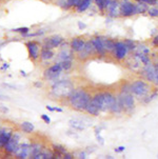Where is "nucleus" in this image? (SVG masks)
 <instances>
[{"label":"nucleus","instance_id":"f257e3e1","mask_svg":"<svg viewBox=\"0 0 158 159\" xmlns=\"http://www.w3.org/2000/svg\"><path fill=\"white\" fill-rule=\"evenodd\" d=\"M92 96L87 90L82 88H77L72 91V93L66 99H68V102L72 109L78 112H84Z\"/></svg>","mask_w":158,"mask_h":159},{"label":"nucleus","instance_id":"f03ea898","mask_svg":"<svg viewBox=\"0 0 158 159\" xmlns=\"http://www.w3.org/2000/svg\"><path fill=\"white\" fill-rule=\"evenodd\" d=\"M91 100L95 104V107L100 111V113H106L110 112L114 101L116 100V96L112 92L109 91L98 92L94 96H92Z\"/></svg>","mask_w":158,"mask_h":159},{"label":"nucleus","instance_id":"7ed1b4c3","mask_svg":"<svg viewBox=\"0 0 158 159\" xmlns=\"http://www.w3.org/2000/svg\"><path fill=\"white\" fill-rule=\"evenodd\" d=\"M74 89V84L70 80H54L52 87H51V94L59 99L68 98Z\"/></svg>","mask_w":158,"mask_h":159},{"label":"nucleus","instance_id":"20e7f679","mask_svg":"<svg viewBox=\"0 0 158 159\" xmlns=\"http://www.w3.org/2000/svg\"><path fill=\"white\" fill-rule=\"evenodd\" d=\"M151 92V85L146 80L137 79L131 83V93L137 97H146Z\"/></svg>","mask_w":158,"mask_h":159},{"label":"nucleus","instance_id":"39448f33","mask_svg":"<svg viewBox=\"0 0 158 159\" xmlns=\"http://www.w3.org/2000/svg\"><path fill=\"white\" fill-rule=\"evenodd\" d=\"M118 99L124 107V112H131L135 109V98L132 93H121L118 96Z\"/></svg>","mask_w":158,"mask_h":159},{"label":"nucleus","instance_id":"423d86ee","mask_svg":"<svg viewBox=\"0 0 158 159\" xmlns=\"http://www.w3.org/2000/svg\"><path fill=\"white\" fill-rule=\"evenodd\" d=\"M142 75L148 81L153 83L155 85H158V73L153 63L147 64V66H143Z\"/></svg>","mask_w":158,"mask_h":159},{"label":"nucleus","instance_id":"0eeeda50","mask_svg":"<svg viewBox=\"0 0 158 159\" xmlns=\"http://www.w3.org/2000/svg\"><path fill=\"white\" fill-rule=\"evenodd\" d=\"M64 42V38L60 35H52L44 39L42 48H49V50H54L56 48H59Z\"/></svg>","mask_w":158,"mask_h":159},{"label":"nucleus","instance_id":"6e6552de","mask_svg":"<svg viewBox=\"0 0 158 159\" xmlns=\"http://www.w3.org/2000/svg\"><path fill=\"white\" fill-rule=\"evenodd\" d=\"M120 15L124 17H131V16L137 15L136 3H133L129 0H124L120 3Z\"/></svg>","mask_w":158,"mask_h":159},{"label":"nucleus","instance_id":"1a4fd4ad","mask_svg":"<svg viewBox=\"0 0 158 159\" xmlns=\"http://www.w3.org/2000/svg\"><path fill=\"white\" fill-rule=\"evenodd\" d=\"M19 144H20V134L15 132V134H13L10 140L7 142V144L4 145L3 149L7 154H15V152L17 151Z\"/></svg>","mask_w":158,"mask_h":159},{"label":"nucleus","instance_id":"9d476101","mask_svg":"<svg viewBox=\"0 0 158 159\" xmlns=\"http://www.w3.org/2000/svg\"><path fill=\"white\" fill-rule=\"evenodd\" d=\"M63 72L62 66H61L60 62H56L55 64L51 66L44 71V77L49 80H56Z\"/></svg>","mask_w":158,"mask_h":159},{"label":"nucleus","instance_id":"9b49d317","mask_svg":"<svg viewBox=\"0 0 158 159\" xmlns=\"http://www.w3.org/2000/svg\"><path fill=\"white\" fill-rule=\"evenodd\" d=\"M129 53V50L127 48V45L124 41H116L115 42V48H114V57L116 60L122 61L124 60Z\"/></svg>","mask_w":158,"mask_h":159},{"label":"nucleus","instance_id":"f8f14e48","mask_svg":"<svg viewBox=\"0 0 158 159\" xmlns=\"http://www.w3.org/2000/svg\"><path fill=\"white\" fill-rule=\"evenodd\" d=\"M25 47L28 48L29 55H30V58L33 61L38 60V58L40 57V51H41V48H40V44L38 42L31 40V41L26 42Z\"/></svg>","mask_w":158,"mask_h":159},{"label":"nucleus","instance_id":"ddd939ff","mask_svg":"<svg viewBox=\"0 0 158 159\" xmlns=\"http://www.w3.org/2000/svg\"><path fill=\"white\" fill-rule=\"evenodd\" d=\"M91 41H92L93 47H94L95 52H96L97 55L101 56V57H103V56L106 55V48H104L102 37H100V36L93 37V38L91 39Z\"/></svg>","mask_w":158,"mask_h":159},{"label":"nucleus","instance_id":"4468645a","mask_svg":"<svg viewBox=\"0 0 158 159\" xmlns=\"http://www.w3.org/2000/svg\"><path fill=\"white\" fill-rule=\"evenodd\" d=\"M106 12L110 18H117L121 16L120 15V2L118 0H112Z\"/></svg>","mask_w":158,"mask_h":159},{"label":"nucleus","instance_id":"2eb2a0df","mask_svg":"<svg viewBox=\"0 0 158 159\" xmlns=\"http://www.w3.org/2000/svg\"><path fill=\"white\" fill-rule=\"evenodd\" d=\"M31 154V144L28 143V142H23V143H20L19 147H18L17 151L15 152V156L16 158H20V159H25L28 158Z\"/></svg>","mask_w":158,"mask_h":159},{"label":"nucleus","instance_id":"dca6fc26","mask_svg":"<svg viewBox=\"0 0 158 159\" xmlns=\"http://www.w3.org/2000/svg\"><path fill=\"white\" fill-rule=\"evenodd\" d=\"M85 42H87V40L82 37H75L70 42V48H72L74 53H80L84 48Z\"/></svg>","mask_w":158,"mask_h":159},{"label":"nucleus","instance_id":"f3484780","mask_svg":"<svg viewBox=\"0 0 158 159\" xmlns=\"http://www.w3.org/2000/svg\"><path fill=\"white\" fill-rule=\"evenodd\" d=\"M79 54V59H88V58H90L92 55H94V54H96L95 52V48L94 47H93V43H92V41H91V39L90 40H88L87 42H85V47L84 50L81 51Z\"/></svg>","mask_w":158,"mask_h":159},{"label":"nucleus","instance_id":"a211bd4d","mask_svg":"<svg viewBox=\"0 0 158 159\" xmlns=\"http://www.w3.org/2000/svg\"><path fill=\"white\" fill-rule=\"evenodd\" d=\"M74 58V52L72 48H62L59 53L57 54V61L56 62H60L63 60H73Z\"/></svg>","mask_w":158,"mask_h":159},{"label":"nucleus","instance_id":"6ab92c4d","mask_svg":"<svg viewBox=\"0 0 158 159\" xmlns=\"http://www.w3.org/2000/svg\"><path fill=\"white\" fill-rule=\"evenodd\" d=\"M13 135V132L7 129H0V149L4 148L7 142L9 141L10 138Z\"/></svg>","mask_w":158,"mask_h":159},{"label":"nucleus","instance_id":"aec40b11","mask_svg":"<svg viewBox=\"0 0 158 159\" xmlns=\"http://www.w3.org/2000/svg\"><path fill=\"white\" fill-rule=\"evenodd\" d=\"M55 56V53L53 50H49V48H41V51H40V59L41 60H51L53 59Z\"/></svg>","mask_w":158,"mask_h":159},{"label":"nucleus","instance_id":"412c9836","mask_svg":"<svg viewBox=\"0 0 158 159\" xmlns=\"http://www.w3.org/2000/svg\"><path fill=\"white\" fill-rule=\"evenodd\" d=\"M42 145L40 144V143H32L31 144V158H33V159H37V157H38V155L41 153V151H42Z\"/></svg>","mask_w":158,"mask_h":159},{"label":"nucleus","instance_id":"4be33fe9","mask_svg":"<svg viewBox=\"0 0 158 159\" xmlns=\"http://www.w3.org/2000/svg\"><path fill=\"white\" fill-rule=\"evenodd\" d=\"M84 112H87L88 114L91 115V116H95V117H97V116H99V114H100V111H99L97 107H95V104L93 103L92 100H90V102L88 103Z\"/></svg>","mask_w":158,"mask_h":159},{"label":"nucleus","instance_id":"5701e85b","mask_svg":"<svg viewBox=\"0 0 158 159\" xmlns=\"http://www.w3.org/2000/svg\"><path fill=\"white\" fill-rule=\"evenodd\" d=\"M122 112H124V107H122L121 103H120L118 97L116 96V100L114 101L113 106H112L109 113H111V114H120V113H122Z\"/></svg>","mask_w":158,"mask_h":159},{"label":"nucleus","instance_id":"b1692460","mask_svg":"<svg viewBox=\"0 0 158 159\" xmlns=\"http://www.w3.org/2000/svg\"><path fill=\"white\" fill-rule=\"evenodd\" d=\"M20 129L23 133H26V134H31L33 133L34 130H35V126L32 122L30 121H23V122L20 123Z\"/></svg>","mask_w":158,"mask_h":159},{"label":"nucleus","instance_id":"393cba45","mask_svg":"<svg viewBox=\"0 0 158 159\" xmlns=\"http://www.w3.org/2000/svg\"><path fill=\"white\" fill-rule=\"evenodd\" d=\"M91 3H92V0H80L78 5L76 7L77 12L78 13L85 12L91 7Z\"/></svg>","mask_w":158,"mask_h":159},{"label":"nucleus","instance_id":"a878e982","mask_svg":"<svg viewBox=\"0 0 158 159\" xmlns=\"http://www.w3.org/2000/svg\"><path fill=\"white\" fill-rule=\"evenodd\" d=\"M112 0H95V4L101 13H104Z\"/></svg>","mask_w":158,"mask_h":159},{"label":"nucleus","instance_id":"bb28decb","mask_svg":"<svg viewBox=\"0 0 158 159\" xmlns=\"http://www.w3.org/2000/svg\"><path fill=\"white\" fill-rule=\"evenodd\" d=\"M115 42L116 41L112 40L111 38H103V43H104V48H106V53H113L114 52Z\"/></svg>","mask_w":158,"mask_h":159},{"label":"nucleus","instance_id":"cd10ccee","mask_svg":"<svg viewBox=\"0 0 158 159\" xmlns=\"http://www.w3.org/2000/svg\"><path fill=\"white\" fill-rule=\"evenodd\" d=\"M70 125H71L74 130H77V131H84L85 129V125H84V122L80 120H77V119L70 120Z\"/></svg>","mask_w":158,"mask_h":159},{"label":"nucleus","instance_id":"c85d7f7f","mask_svg":"<svg viewBox=\"0 0 158 159\" xmlns=\"http://www.w3.org/2000/svg\"><path fill=\"white\" fill-rule=\"evenodd\" d=\"M55 157V154L52 152L51 150L49 149H42L41 153L38 155V157H37V159H52Z\"/></svg>","mask_w":158,"mask_h":159},{"label":"nucleus","instance_id":"c756f323","mask_svg":"<svg viewBox=\"0 0 158 159\" xmlns=\"http://www.w3.org/2000/svg\"><path fill=\"white\" fill-rule=\"evenodd\" d=\"M134 56H135V57L137 58L139 61H140V63L143 64V66H147V64L152 63L151 62V57H150L148 54H141V55H138V54H134Z\"/></svg>","mask_w":158,"mask_h":159},{"label":"nucleus","instance_id":"7c9ffc66","mask_svg":"<svg viewBox=\"0 0 158 159\" xmlns=\"http://www.w3.org/2000/svg\"><path fill=\"white\" fill-rule=\"evenodd\" d=\"M149 5L146 2H138L136 3V11H137V14H144V13H148Z\"/></svg>","mask_w":158,"mask_h":159},{"label":"nucleus","instance_id":"2f4dec72","mask_svg":"<svg viewBox=\"0 0 158 159\" xmlns=\"http://www.w3.org/2000/svg\"><path fill=\"white\" fill-rule=\"evenodd\" d=\"M150 53H151L150 48L144 44H138L135 50V54H138V55H141V54H148V55H150Z\"/></svg>","mask_w":158,"mask_h":159},{"label":"nucleus","instance_id":"473e14b6","mask_svg":"<svg viewBox=\"0 0 158 159\" xmlns=\"http://www.w3.org/2000/svg\"><path fill=\"white\" fill-rule=\"evenodd\" d=\"M124 43L127 45L129 52H135L136 48H137V44H136V42L134 41L133 39H124Z\"/></svg>","mask_w":158,"mask_h":159},{"label":"nucleus","instance_id":"72a5a7b5","mask_svg":"<svg viewBox=\"0 0 158 159\" xmlns=\"http://www.w3.org/2000/svg\"><path fill=\"white\" fill-rule=\"evenodd\" d=\"M53 149H54L55 153H57L58 156H63L66 152H68L65 148L62 147V145H60V144H53Z\"/></svg>","mask_w":158,"mask_h":159},{"label":"nucleus","instance_id":"f704fd0d","mask_svg":"<svg viewBox=\"0 0 158 159\" xmlns=\"http://www.w3.org/2000/svg\"><path fill=\"white\" fill-rule=\"evenodd\" d=\"M158 97V91H153L150 95H147L143 98V103H150L151 101H153L154 99H156Z\"/></svg>","mask_w":158,"mask_h":159},{"label":"nucleus","instance_id":"c9c22d12","mask_svg":"<svg viewBox=\"0 0 158 159\" xmlns=\"http://www.w3.org/2000/svg\"><path fill=\"white\" fill-rule=\"evenodd\" d=\"M61 63V66H62V70L65 72L70 71L72 68H73V60H63V61H60Z\"/></svg>","mask_w":158,"mask_h":159},{"label":"nucleus","instance_id":"e433bc0d","mask_svg":"<svg viewBox=\"0 0 158 159\" xmlns=\"http://www.w3.org/2000/svg\"><path fill=\"white\" fill-rule=\"evenodd\" d=\"M148 15L150 16V17H153V18L158 17V7H149V10H148Z\"/></svg>","mask_w":158,"mask_h":159},{"label":"nucleus","instance_id":"4c0bfd02","mask_svg":"<svg viewBox=\"0 0 158 159\" xmlns=\"http://www.w3.org/2000/svg\"><path fill=\"white\" fill-rule=\"evenodd\" d=\"M12 32H15V33H20L21 35H25V34H28L30 32V29L26 28V26H23V28H16V29H13Z\"/></svg>","mask_w":158,"mask_h":159},{"label":"nucleus","instance_id":"58836bf2","mask_svg":"<svg viewBox=\"0 0 158 159\" xmlns=\"http://www.w3.org/2000/svg\"><path fill=\"white\" fill-rule=\"evenodd\" d=\"M80 0H66V9L70 7H76Z\"/></svg>","mask_w":158,"mask_h":159},{"label":"nucleus","instance_id":"ea45409f","mask_svg":"<svg viewBox=\"0 0 158 159\" xmlns=\"http://www.w3.org/2000/svg\"><path fill=\"white\" fill-rule=\"evenodd\" d=\"M41 119L43 120V121H44V123H47V125H50V123H51V118H50L47 115L42 114V115H41Z\"/></svg>","mask_w":158,"mask_h":159},{"label":"nucleus","instance_id":"a19ab883","mask_svg":"<svg viewBox=\"0 0 158 159\" xmlns=\"http://www.w3.org/2000/svg\"><path fill=\"white\" fill-rule=\"evenodd\" d=\"M152 44L154 45L155 48H158V34H156L152 39Z\"/></svg>","mask_w":158,"mask_h":159},{"label":"nucleus","instance_id":"79ce46f5","mask_svg":"<svg viewBox=\"0 0 158 159\" xmlns=\"http://www.w3.org/2000/svg\"><path fill=\"white\" fill-rule=\"evenodd\" d=\"M143 2H146L148 5H156L158 0H143Z\"/></svg>","mask_w":158,"mask_h":159},{"label":"nucleus","instance_id":"37998d69","mask_svg":"<svg viewBox=\"0 0 158 159\" xmlns=\"http://www.w3.org/2000/svg\"><path fill=\"white\" fill-rule=\"evenodd\" d=\"M96 139H97V141L100 144H104V140H103L102 137L100 136V134H99V135H96Z\"/></svg>","mask_w":158,"mask_h":159},{"label":"nucleus","instance_id":"c03bdc74","mask_svg":"<svg viewBox=\"0 0 158 159\" xmlns=\"http://www.w3.org/2000/svg\"><path fill=\"white\" fill-rule=\"evenodd\" d=\"M63 158H64V159H73V158H74V155H72L71 153H68V152H66L65 154L63 155Z\"/></svg>","mask_w":158,"mask_h":159},{"label":"nucleus","instance_id":"a18cd8bd","mask_svg":"<svg viewBox=\"0 0 158 159\" xmlns=\"http://www.w3.org/2000/svg\"><path fill=\"white\" fill-rule=\"evenodd\" d=\"M124 150H125V148L121 145V147L116 148V149H115V152H116V153H122V152H124Z\"/></svg>","mask_w":158,"mask_h":159},{"label":"nucleus","instance_id":"49530a36","mask_svg":"<svg viewBox=\"0 0 158 159\" xmlns=\"http://www.w3.org/2000/svg\"><path fill=\"white\" fill-rule=\"evenodd\" d=\"M78 28H79L80 30H84V29H85V28H87V25H85V24H84V23L78 22Z\"/></svg>","mask_w":158,"mask_h":159},{"label":"nucleus","instance_id":"de8ad7c7","mask_svg":"<svg viewBox=\"0 0 158 159\" xmlns=\"http://www.w3.org/2000/svg\"><path fill=\"white\" fill-rule=\"evenodd\" d=\"M78 156H79V158H84V159L87 158V154H85L84 152H80Z\"/></svg>","mask_w":158,"mask_h":159},{"label":"nucleus","instance_id":"09e8293b","mask_svg":"<svg viewBox=\"0 0 158 159\" xmlns=\"http://www.w3.org/2000/svg\"><path fill=\"white\" fill-rule=\"evenodd\" d=\"M54 112H59V113H62V112H63V110L61 109V107H54Z\"/></svg>","mask_w":158,"mask_h":159},{"label":"nucleus","instance_id":"8fccbe9b","mask_svg":"<svg viewBox=\"0 0 158 159\" xmlns=\"http://www.w3.org/2000/svg\"><path fill=\"white\" fill-rule=\"evenodd\" d=\"M45 107H47V111H50V112H54V107H53L47 106Z\"/></svg>","mask_w":158,"mask_h":159},{"label":"nucleus","instance_id":"3c124183","mask_svg":"<svg viewBox=\"0 0 158 159\" xmlns=\"http://www.w3.org/2000/svg\"><path fill=\"white\" fill-rule=\"evenodd\" d=\"M5 99H7V97L2 95V94H0V100H5Z\"/></svg>","mask_w":158,"mask_h":159},{"label":"nucleus","instance_id":"603ef678","mask_svg":"<svg viewBox=\"0 0 158 159\" xmlns=\"http://www.w3.org/2000/svg\"><path fill=\"white\" fill-rule=\"evenodd\" d=\"M154 66H155V69H156V71H157V73H158V63H155Z\"/></svg>","mask_w":158,"mask_h":159},{"label":"nucleus","instance_id":"864d4df0","mask_svg":"<svg viewBox=\"0 0 158 159\" xmlns=\"http://www.w3.org/2000/svg\"><path fill=\"white\" fill-rule=\"evenodd\" d=\"M135 1H137V2H140V1L143 2V0H135Z\"/></svg>","mask_w":158,"mask_h":159},{"label":"nucleus","instance_id":"5fc2aeb1","mask_svg":"<svg viewBox=\"0 0 158 159\" xmlns=\"http://www.w3.org/2000/svg\"><path fill=\"white\" fill-rule=\"evenodd\" d=\"M156 7H158V2H157V3H156Z\"/></svg>","mask_w":158,"mask_h":159},{"label":"nucleus","instance_id":"6e6d98bb","mask_svg":"<svg viewBox=\"0 0 158 159\" xmlns=\"http://www.w3.org/2000/svg\"><path fill=\"white\" fill-rule=\"evenodd\" d=\"M42 1H45V0H42Z\"/></svg>","mask_w":158,"mask_h":159}]
</instances>
